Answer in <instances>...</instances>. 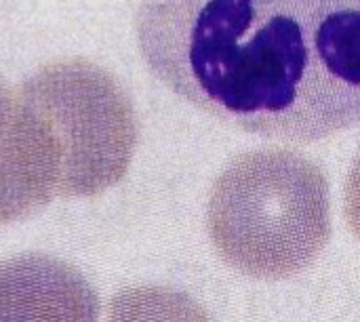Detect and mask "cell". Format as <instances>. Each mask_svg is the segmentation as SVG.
I'll list each match as a JSON object with an SVG mask.
<instances>
[{"label": "cell", "instance_id": "cell-2", "mask_svg": "<svg viewBox=\"0 0 360 322\" xmlns=\"http://www.w3.org/2000/svg\"><path fill=\"white\" fill-rule=\"evenodd\" d=\"M209 234L224 262L247 276L281 281L304 272L331 234L323 171L289 150L238 156L213 186Z\"/></svg>", "mask_w": 360, "mask_h": 322}, {"label": "cell", "instance_id": "cell-6", "mask_svg": "<svg viewBox=\"0 0 360 322\" xmlns=\"http://www.w3.org/2000/svg\"><path fill=\"white\" fill-rule=\"evenodd\" d=\"M108 322H213L190 295L165 287L122 291L110 306Z\"/></svg>", "mask_w": 360, "mask_h": 322}, {"label": "cell", "instance_id": "cell-8", "mask_svg": "<svg viewBox=\"0 0 360 322\" xmlns=\"http://www.w3.org/2000/svg\"><path fill=\"white\" fill-rule=\"evenodd\" d=\"M2 91H4V89H2V86H0V93H2Z\"/></svg>", "mask_w": 360, "mask_h": 322}, {"label": "cell", "instance_id": "cell-4", "mask_svg": "<svg viewBox=\"0 0 360 322\" xmlns=\"http://www.w3.org/2000/svg\"><path fill=\"white\" fill-rule=\"evenodd\" d=\"M61 154L36 110L17 93H0V224L27 217L55 194Z\"/></svg>", "mask_w": 360, "mask_h": 322}, {"label": "cell", "instance_id": "cell-5", "mask_svg": "<svg viewBox=\"0 0 360 322\" xmlns=\"http://www.w3.org/2000/svg\"><path fill=\"white\" fill-rule=\"evenodd\" d=\"M93 287L72 266L23 255L0 264V322H97Z\"/></svg>", "mask_w": 360, "mask_h": 322}, {"label": "cell", "instance_id": "cell-3", "mask_svg": "<svg viewBox=\"0 0 360 322\" xmlns=\"http://www.w3.org/2000/svg\"><path fill=\"white\" fill-rule=\"evenodd\" d=\"M19 95L59 148V196H95L122 179L137 124L127 93L105 70L82 59L59 61L36 72Z\"/></svg>", "mask_w": 360, "mask_h": 322}, {"label": "cell", "instance_id": "cell-1", "mask_svg": "<svg viewBox=\"0 0 360 322\" xmlns=\"http://www.w3.org/2000/svg\"><path fill=\"white\" fill-rule=\"evenodd\" d=\"M150 70L213 118L308 143L360 120V0H141Z\"/></svg>", "mask_w": 360, "mask_h": 322}, {"label": "cell", "instance_id": "cell-7", "mask_svg": "<svg viewBox=\"0 0 360 322\" xmlns=\"http://www.w3.org/2000/svg\"><path fill=\"white\" fill-rule=\"evenodd\" d=\"M346 215L354 234L360 238V152L352 165L346 186Z\"/></svg>", "mask_w": 360, "mask_h": 322}]
</instances>
